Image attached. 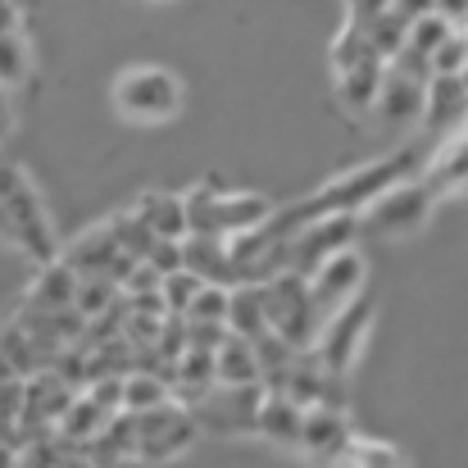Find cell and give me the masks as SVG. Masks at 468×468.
<instances>
[{
    "instance_id": "6da1fadb",
    "label": "cell",
    "mask_w": 468,
    "mask_h": 468,
    "mask_svg": "<svg viewBox=\"0 0 468 468\" xmlns=\"http://www.w3.org/2000/svg\"><path fill=\"white\" fill-rule=\"evenodd\" d=\"M419 164L423 155L410 146V151H396V155L387 159H373V164H359L355 173H341V177H332L327 186H318L314 196L305 200H296V205H273V214L260 223V237H292L296 228H305L314 218H323V214H359L373 196H382L391 182H400V177H414L419 173Z\"/></svg>"
},
{
    "instance_id": "7a4b0ae2",
    "label": "cell",
    "mask_w": 468,
    "mask_h": 468,
    "mask_svg": "<svg viewBox=\"0 0 468 468\" xmlns=\"http://www.w3.org/2000/svg\"><path fill=\"white\" fill-rule=\"evenodd\" d=\"M0 241H9L14 250H23L37 264L59 260V241L50 232L46 205H41L32 177L14 164H0Z\"/></svg>"
},
{
    "instance_id": "3957f363",
    "label": "cell",
    "mask_w": 468,
    "mask_h": 468,
    "mask_svg": "<svg viewBox=\"0 0 468 468\" xmlns=\"http://www.w3.org/2000/svg\"><path fill=\"white\" fill-rule=\"evenodd\" d=\"M186 209V232L196 237H237L246 228H260L273 214V200L255 196V191H214V186H196L182 196Z\"/></svg>"
},
{
    "instance_id": "277c9868",
    "label": "cell",
    "mask_w": 468,
    "mask_h": 468,
    "mask_svg": "<svg viewBox=\"0 0 468 468\" xmlns=\"http://www.w3.org/2000/svg\"><path fill=\"white\" fill-rule=\"evenodd\" d=\"M437 209V196L432 186L414 173V177H400L391 182L382 196H373L364 209H359V232H373V237H414L428 228Z\"/></svg>"
},
{
    "instance_id": "5b68a950",
    "label": "cell",
    "mask_w": 468,
    "mask_h": 468,
    "mask_svg": "<svg viewBox=\"0 0 468 468\" xmlns=\"http://www.w3.org/2000/svg\"><path fill=\"white\" fill-rule=\"evenodd\" d=\"M260 292H264V323H269V332H278L292 350L314 346L318 314H314V301H310V282L301 273L282 269L269 282H260Z\"/></svg>"
},
{
    "instance_id": "8992f818",
    "label": "cell",
    "mask_w": 468,
    "mask_h": 468,
    "mask_svg": "<svg viewBox=\"0 0 468 468\" xmlns=\"http://www.w3.org/2000/svg\"><path fill=\"white\" fill-rule=\"evenodd\" d=\"M114 110L133 123H168L182 110V82L168 69H128L114 82Z\"/></svg>"
},
{
    "instance_id": "52a82bcc",
    "label": "cell",
    "mask_w": 468,
    "mask_h": 468,
    "mask_svg": "<svg viewBox=\"0 0 468 468\" xmlns=\"http://www.w3.org/2000/svg\"><path fill=\"white\" fill-rule=\"evenodd\" d=\"M368 332H373V301H368V296H355L350 305H341V310L318 327V336H314L318 364H323L332 378H350V368H355V359H359Z\"/></svg>"
},
{
    "instance_id": "ba28073f",
    "label": "cell",
    "mask_w": 468,
    "mask_h": 468,
    "mask_svg": "<svg viewBox=\"0 0 468 468\" xmlns=\"http://www.w3.org/2000/svg\"><path fill=\"white\" fill-rule=\"evenodd\" d=\"M133 428H137V446H133V455L142 460V464H164V460H173V455H182L191 441H196V419H191V410L182 405V400H164L155 410H146V414H133Z\"/></svg>"
},
{
    "instance_id": "9c48e42d",
    "label": "cell",
    "mask_w": 468,
    "mask_h": 468,
    "mask_svg": "<svg viewBox=\"0 0 468 468\" xmlns=\"http://www.w3.org/2000/svg\"><path fill=\"white\" fill-rule=\"evenodd\" d=\"M260 400H264V387L260 382H241V387H223L214 382L200 400H191V419L200 432H223V437H237V432H255V414H260Z\"/></svg>"
},
{
    "instance_id": "30bf717a",
    "label": "cell",
    "mask_w": 468,
    "mask_h": 468,
    "mask_svg": "<svg viewBox=\"0 0 468 468\" xmlns=\"http://www.w3.org/2000/svg\"><path fill=\"white\" fill-rule=\"evenodd\" d=\"M355 237H359V214H323L287 237V269L310 278L327 255L355 246Z\"/></svg>"
},
{
    "instance_id": "8fae6325",
    "label": "cell",
    "mask_w": 468,
    "mask_h": 468,
    "mask_svg": "<svg viewBox=\"0 0 468 468\" xmlns=\"http://www.w3.org/2000/svg\"><path fill=\"white\" fill-rule=\"evenodd\" d=\"M305 282H310V301H314V314H318V327H323L341 305H350L364 292V255L355 246H346V250L327 255Z\"/></svg>"
},
{
    "instance_id": "7c38bea8",
    "label": "cell",
    "mask_w": 468,
    "mask_h": 468,
    "mask_svg": "<svg viewBox=\"0 0 468 468\" xmlns=\"http://www.w3.org/2000/svg\"><path fill=\"white\" fill-rule=\"evenodd\" d=\"M350 437H355V432H350V419H346L336 405H310L305 419H301V441H296V451H305L318 464H336V460L346 455Z\"/></svg>"
},
{
    "instance_id": "4fadbf2b",
    "label": "cell",
    "mask_w": 468,
    "mask_h": 468,
    "mask_svg": "<svg viewBox=\"0 0 468 468\" xmlns=\"http://www.w3.org/2000/svg\"><path fill=\"white\" fill-rule=\"evenodd\" d=\"M419 177L432 186L437 200H446V196H464L468 191V123L451 128V137L419 164Z\"/></svg>"
},
{
    "instance_id": "5bb4252c",
    "label": "cell",
    "mask_w": 468,
    "mask_h": 468,
    "mask_svg": "<svg viewBox=\"0 0 468 468\" xmlns=\"http://www.w3.org/2000/svg\"><path fill=\"white\" fill-rule=\"evenodd\" d=\"M64 264H69L78 278H82V273H105V278H114L119 287H123V278H128V269H133V260L114 246L110 228H91L82 241H73L69 255H64Z\"/></svg>"
},
{
    "instance_id": "9a60e30c",
    "label": "cell",
    "mask_w": 468,
    "mask_h": 468,
    "mask_svg": "<svg viewBox=\"0 0 468 468\" xmlns=\"http://www.w3.org/2000/svg\"><path fill=\"white\" fill-rule=\"evenodd\" d=\"M423 123L428 128H460L468 123V78L464 73H432L423 87Z\"/></svg>"
},
{
    "instance_id": "2e32d148",
    "label": "cell",
    "mask_w": 468,
    "mask_h": 468,
    "mask_svg": "<svg viewBox=\"0 0 468 468\" xmlns=\"http://www.w3.org/2000/svg\"><path fill=\"white\" fill-rule=\"evenodd\" d=\"M182 269H191L200 282H218V287H237V269L228 255V237H182Z\"/></svg>"
},
{
    "instance_id": "e0dca14e",
    "label": "cell",
    "mask_w": 468,
    "mask_h": 468,
    "mask_svg": "<svg viewBox=\"0 0 468 468\" xmlns=\"http://www.w3.org/2000/svg\"><path fill=\"white\" fill-rule=\"evenodd\" d=\"M301 419H305V410H301L292 396H282V391H264L260 414H255V432H264L273 446L296 451V441H301Z\"/></svg>"
},
{
    "instance_id": "ac0fdd59",
    "label": "cell",
    "mask_w": 468,
    "mask_h": 468,
    "mask_svg": "<svg viewBox=\"0 0 468 468\" xmlns=\"http://www.w3.org/2000/svg\"><path fill=\"white\" fill-rule=\"evenodd\" d=\"M382 64L387 59L368 55V59H359V64H350V69L336 73V101L350 114H368L373 110V96H378V82H382Z\"/></svg>"
},
{
    "instance_id": "d6986e66",
    "label": "cell",
    "mask_w": 468,
    "mask_h": 468,
    "mask_svg": "<svg viewBox=\"0 0 468 468\" xmlns=\"http://www.w3.org/2000/svg\"><path fill=\"white\" fill-rule=\"evenodd\" d=\"M73 292H78V273L64 260H50V264H41L37 282L27 287V310H69Z\"/></svg>"
},
{
    "instance_id": "ffe728a7",
    "label": "cell",
    "mask_w": 468,
    "mask_h": 468,
    "mask_svg": "<svg viewBox=\"0 0 468 468\" xmlns=\"http://www.w3.org/2000/svg\"><path fill=\"white\" fill-rule=\"evenodd\" d=\"M105 419H110V410H101V405L82 391V396H73V400H69V410L59 414L55 432H59V441H64L69 451H82V446L105 428Z\"/></svg>"
},
{
    "instance_id": "44dd1931",
    "label": "cell",
    "mask_w": 468,
    "mask_h": 468,
    "mask_svg": "<svg viewBox=\"0 0 468 468\" xmlns=\"http://www.w3.org/2000/svg\"><path fill=\"white\" fill-rule=\"evenodd\" d=\"M214 382H223V387L260 382V359H255L246 336H237V332L223 336V346L214 350Z\"/></svg>"
},
{
    "instance_id": "7402d4cb",
    "label": "cell",
    "mask_w": 468,
    "mask_h": 468,
    "mask_svg": "<svg viewBox=\"0 0 468 468\" xmlns=\"http://www.w3.org/2000/svg\"><path fill=\"white\" fill-rule=\"evenodd\" d=\"M228 332H237V336H260L269 323H264V292H260V282H237V287H228Z\"/></svg>"
},
{
    "instance_id": "603a6c76",
    "label": "cell",
    "mask_w": 468,
    "mask_h": 468,
    "mask_svg": "<svg viewBox=\"0 0 468 468\" xmlns=\"http://www.w3.org/2000/svg\"><path fill=\"white\" fill-rule=\"evenodd\" d=\"M137 214L146 218V228H151L155 237H173V241H182V237H186V209H182V196L151 191V196H142Z\"/></svg>"
},
{
    "instance_id": "cb8c5ba5",
    "label": "cell",
    "mask_w": 468,
    "mask_h": 468,
    "mask_svg": "<svg viewBox=\"0 0 468 468\" xmlns=\"http://www.w3.org/2000/svg\"><path fill=\"white\" fill-rule=\"evenodd\" d=\"M173 396V387L159 378V373H146V368H128L123 373V396H119V410L128 414H146Z\"/></svg>"
},
{
    "instance_id": "d4e9b609",
    "label": "cell",
    "mask_w": 468,
    "mask_h": 468,
    "mask_svg": "<svg viewBox=\"0 0 468 468\" xmlns=\"http://www.w3.org/2000/svg\"><path fill=\"white\" fill-rule=\"evenodd\" d=\"M105 228H110L114 246H119L128 260H146V250L155 246V232L146 228V218H142L137 209H123V214H114Z\"/></svg>"
},
{
    "instance_id": "484cf974",
    "label": "cell",
    "mask_w": 468,
    "mask_h": 468,
    "mask_svg": "<svg viewBox=\"0 0 468 468\" xmlns=\"http://www.w3.org/2000/svg\"><path fill=\"white\" fill-rule=\"evenodd\" d=\"M0 355L9 359V368L18 373V378H27V373H37V368H46V355L37 350V341L18 327V323H9L5 332H0Z\"/></svg>"
},
{
    "instance_id": "4316f807",
    "label": "cell",
    "mask_w": 468,
    "mask_h": 468,
    "mask_svg": "<svg viewBox=\"0 0 468 468\" xmlns=\"http://www.w3.org/2000/svg\"><path fill=\"white\" fill-rule=\"evenodd\" d=\"M341 464H346V468H410V460H405L396 446H387V441L350 437V446H346Z\"/></svg>"
},
{
    "instance_id": "83f0119b",
    "label": "cell",
    "mask_w": 468,
    "mask_h": 468,
    "mask_svg": "<svg viewBox=\"0 0 468 468\" xmlns=\"http://www.w3.org/2000/svg\"><path fill=\"white\" fill-rule=\"evenodd\" d=\"M27 73H32L27 41H23L14 27H5V32H0V87H23Z\"/></svg>"
},
{
    "instance_id": "f1b7e54d",
    "label": "cell",
    "mask_w": 468,
    "mask_h": 468,
    "mask_svg": "<svg viewBox=\"0 0 468 468\" xmlns=\"http://www.w3.org/2000/svg\"><path fill=\"white\" fill-rule=\"evenodd\" d=\"M182 318H191V323H223L228 318V287L200 282L196 296H191V305L182 310Z\"/></svg>"
},
{
    "instance_id": "f546056e",
    "label": "cell",
    "mask_w": 468,
    "mask_h": 468,
    "mask_svg": "<svg viewBox=\"0 0 468 468\" xmlns=\"http://www.w3.org/2000/svg\"><path fill=\"white\" fill-rule=\"evenodd\" d=\"M428 69L432 73H468V41L455 27L428 50Z\"/></svg>"
},
{
    "instance_id": "4dcf8cb0",
    "label": "cell",
    "mask_w": 468,
    "mask_h": 468,
    "mask_svg": "<svg viewBox=\"0 0 468 468\" xmlns=\"http://www.w3.org/2000/svg\"><path fill=\"white\" fill-rule=\"evenodd\" d=\"M196 287H200V278H196L191 269H173V273H164V278H159V296H164V310H168V314H182L186 305H191Z\"/></svg>"
},
{
    "instance_id": "1f68e13d",
    "label": "cell",
    "mask_w": 468,
    "mask_h": 468,
    "mask_svg": "<svg viewBox=\"0 0 468 468\" xmlns=\"http://www.w3.org/2000/svg\"><path fill=\"white\" fill-rule=\"evenodd\" d=\"M368 55H373V50H368L364 27H359V23H346L341 37L332 41V69L341 73V69H350V64H359V59H368Z\"/></svg>"
},
{
    "instance_id": "d6a6232c",
    "label": "cell",
    "mask_w": 468,
    "mask_h": 468,
    "mask_svg": "<svg viewBox=\"0 0 468 468\" xmlns=\"http://www.w3.org/2000/svg\"><path fill=\"white\" fill-rule=\"evenodd\" d=\"M146 264L155 269L159 278H164V273H173V269H182V241H173V237H155V246L146 250Z\"/></svg>"
},
{
    "instance_id": "836d02e7",
    "label": "cell",
    "mask_w": 468,
    "mask_h": 468,
    "mask_svg": "<svg viewBox=\"0 0 468 468\" xmlns=\"http://www.w3.org/2000/svg\"><path fill=\"white\" fill-rule=\"evenodd\" d=\"M228 336V323H191L186 318V346H200V350H218Z\"/></svg>"
},
{
    "instance_id": "e575fe53",
    "label": "cell",
    "mask_w": 468,
    "mask_h": 468,
    "mask_svg": "<svg viewBox=\"0 0 468 468\" xmlns=\"http://www.w3.org/2000/svg\"><path fill=\"white\" fill-rule=\"evenodd\" d=\"M387 9H391V14H400L405 23H414V18H423V14H432V9H437V0H391Z\"/></svg>"
},
{
    "instance_id": "d590c367",
    "label": "cell",
    "mask_w": 468,
    "mask_h": 468,
    "mask_svg": "<svg viewBox=\"0 0 468 468\" xmlns=\"http://www.w3.org/2000/svg\"><path fill=\"white\" fill-rule=\"evenodd\" d=\"M346 5H350V18H346V23H368V18L382 14L391 0H346Z\"/></svg>"
},
{
    "instance_id": "8d00e7d4",
    "label": "cell",
    "mask_w": 468,
    "mask_h": 468,
    "mask_svg": "<svg viewBox=\"0 0 468 468\" xmlns=\"http://www.w3.org/2000/svg\"><path fill=\"white\" fill-rule=\"evenodd\" d=\"M14 133V101H9V87H0V142Z\"/></svg>"
},
{
    "instance_id": "74e56055",
    "label": "cell",
    "mask_w": 468,
    "mask_h": 468,
    "mask_svg": "<svg viewBox=\"0 0 468 468\" xmlns=\"http://www.w3.org/2000/svg\"><path fill=\"white\" fill-rule=\"evenodd\" d=\"M437 14H441L446 23H460L468 14V0H437Z\"/></svg>"
},
{
    "instance_id": "f35d334b",
    "label": "cell",
    "mask_w": 468,
    "mask_h": 468,
    "mask_svg": "<svg viewBox=\"0 0 468 468\" xmlns=\"http://www.w3.org/2000/svg\"><path fill=\"white\" fill-rule=\"evenodd\" d=\"M0 468H18V446L0 437Z\"/></svg>"
},
{
    "instance_id": "ab89813d",
    "label": "cell",
    "mask_w": 468,
    "mask_h": 468,
    "mask_svg": "<svg viewBox=\"0 0 468 468\" xmlns=\"http://www.w3.org/2000/svg\"><path fill=\"white\" fill-rule=\"evenodd\" d=\"M14 14H18V9H14V0H0V32H5V27H14Z\"/></svg>"
},
{
    "instance_id": "60d3db41",
    "label": "cell",
    "mask_w": 468,
    "mask_h": 468,
    "mask_svg": "<svg viewBox=\"0 0 468 468\" xmlns=\"http://www.w3.org/2000/svg\"><path fill=\"white\" fill-rule=\"evenodd\" d=\"M101 468H146L137 455H123V460H110V464H101Z\"/></svg>"
},
{
    "instance_id": "b9f144b4",
    "label": "cell",
    "mask_w": 468,
    "mask_h": 468,
    "mask_svg": "<svg viewBox=\"0 0 468 468\" xmlns=\"http://www.w3.org/2000/svg\"><path fill=\"white\" fill-rule=\"evenodd\" d=\"M9 378H18V373H14V368H9V359L0 355V382H9Z\"/></svg>"
},
{
    "instance_id": "7bdbcfd3",
    "label": "cell",
    "mask_w": 468,
    "mask_h": 468,
    "mask_svg": "<svg viewBox=\"0 0 468 468\" xmlns=\"http://www.w3.org/2000/svg\"><path fill=\"white\" fill-rule=\"evenodd\" d=\"M151 5H168V0H151Z\"/></svg>"
}]
</instances>
